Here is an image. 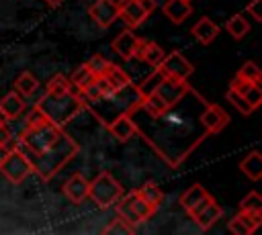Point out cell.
I'll return each instance as SVG.
<instances>
[{
  "mask_svg": "<svg viewBox=\"0 0 262 235\" xmlns=\"http://www.w3.org/2000/svg\"><path fill=\"white\" fill-rule=\"evenodd\" d=\"M207 100L192 86L158 112H145L135 106L129 119L135 125V133L164 159L170 168H178L207 137L209 131L201 121V112Z\"/></svg>",
  "mask_w": 262,
  "mask_h": 235,
  "instance_id": "cell-1",
  "label": "cell"
},
{
  "mask_svg": "<svg viewBox=\"0 0 262 235\" xmlns=\"http://www.w3.org/2000/svg\"><path fill=\"white\" fill-rule=\"evenodd\" d=\"M16 147L41 180H51L78 153V143L63 131V127L43 119L41 114L29 121L16 141Z\"/></svg>",
  "mask_w": 262,
  "mask_h": 235,
  "instance_id": "cell-2",
  "label": "cell"
},
{
  "mask_svg": "<svg viewBox=\"0 0 262 235\" xmlns=\"http://www.w3.org/2000/svg\"><path fill=\"white\" fill-rule=\"evenodd\" d=\"M141 92L137 84H129L121 90H113L108 94H102L94 100H84V108H88L104 127H108L117 116L129 114L139 102H141Z\"/></svg>",
  "mask_w": 262,
  "mask_h": 235,
  "instance_id": "cell-3",
  "label": "cell"
},
{
  "mask_svg": "<svg viewBox=\"0 0 262 235\" xmlns=\"http://www.w3.org/2000/svg\"><path fill=\"white\" fill-rule=\"evenodd\" d=\"M35 108L43 119L63 127L66 123H70L84 108V100H82V96L76 88L74 90H63V92L47 90L37 100Z\"/></svg>",
  "mask_w": 262,
  "mask_h": 235,
  "instance_id": "cell-4",
  "label": "cell"
},
{
  "mask_svg": "<svg viewBox=\"0 0 262 235\" xmlns=\"http://www.w3.org/2000/svg\"><path fill=\"white\" fill-rule=\"evenodd\" d=\"M137 88H139L141 96L156 94L166 104H172L188 90V84H186V80H176V78L168 76L166 72H162L160 67H154V72L141 84H137Z\"/></svg>",
  "mask_w": 262,
  "mask_h": 235,
  "instance_id": "cell-5",
  "label": "cell"
},
{
  "mask_svg": "<svg viewBox=\"0 0 262 235\" xmlns=\"http://www.w3.org/2000/svg\"><path fill=\"white\" fill-rule=\"evenodd\" d=\"M121 196H123V186L108 172H100L92 182H88V198H92V202L98 208L115 206V202Z\"/></svg>",
  "mask_w": 262,
  "mask_h": 235,
  "instance_id": "cell-6",
  "label": "cell"
},
{
  "mask_svg": "<svg viewBox=\"0 0 262 235\" xmlns=\"http://www.w3.org/2000/svg\"><path fill=\"white\" fill-rule=\"evenodd\" d=\"M115 204H117V215H121V217H123L127 223H131V225H139V223L147 221V219L158 210V208L151 206L147 200H143L137 190H133V192H129V194H123Z\"/></svg>",
  "mask_w": 262,
  "mask_h": 235,
  "instance_id": "cell-7",
  "label": "cell"
},
{
  "mask_svg": "<svg viewBox=\"0 0 262 235\" xmlns=\"http://www.w3.org/2000/svg\"><path fill=\"white\" fill-rule=\"evenodd\" d=\"M0 172H2L12 184H20V182L33 172V168H31L29 159L23 155V151H20L18 147H12V149L6 153V157H4V161H2V166H0Z\"/></svg>",
  "mask_w": 262,
  "mask_h": 235,
  "instance_id": "cell-8",
  "label": "cell"
},
{
  "mask_svg": "<svg viewBox=\"0 0 262 235\" xmlns=\"http://www.w3.org/2000/svg\"><path fill=\"white\" fill-rule=\"evenodd\" d=\"M154 8H156V2L154 0H145V2H139V0H121L119 2V16L127 22L129 29H137L151 14Z\"/></svg>",
  "mask_w": 262,
  "mask_h": 235,
  "instance_id": "cell-9",
  "label": "cell"
},
{
  "mask_svg": "<svg viewBox=\"0 0 262 235\" xmlns=\"http://www.w3.org/2000/svg\"><path fill=\"white\" fill-rule=\"evenodd\" d=\"M162 72H166L168 76L176 78V80H188V76L192 74V63L180 53V51H172L168 55H164V59L158 65Z\"/></svg>",
  "mask_w": 262,
  "mask_h": 235,
  "instance_id": "cell-10",
  "label": "cell"
},
{
  "mask_svg": "<svg viewBox=\"0 0 262 235\" xmlns=\"http://www.w3.org/2000/svg\"><path fill=\"white\" fill-rule=\"evenodd\" d=\"M90 16L98 27L108 29L119 18V2H115V0H96L90 6Z\"/></svg>",
  "mask_w": 262,
  "mask_h": 235,
  "instance_id": "cell-11",
  "label": "cell"
},
{
  "mask_svg": "<svg viewBox=\"0 0 262 235\" xmlns=\"http://www.w3.org/2000/svg\"><path fill=\"white\" fill-rule=\"evenodd\" d=\"M201 121L205 125V129L209 131V135H215L219 131L225 129V125L229 123V114L219 106V104H213V102H207L203 112H201Z\"/></svg>",
  "mask_w": 262,
  "mask_h": 235,
  "instance_id": "cell-12",
  "label": "cell"
},
{
  "mask_svg": "<svg viewBox=\"0 0 262 235\" xmlns=\"http://www.w3.org/2000/svg\"><path fill=\"white\" fill-rule=\"evenodd\" d=\"M211 198H213V196H211L201 184H194V186H190V188L180 196V204H182V208H184L190 217H194Z\"/></svg>",
  "mask_w": 262,
  "mask_h": 235,
  "instance_id": "cell-13",
  "label": "cell"
},
{
  "mask_svg": "<svg viewBox=\"0 0 262 235\" xmlns=\"http://www.w3.org/2000/svg\"><path fill=\"white\" fill-rule=\"evenodd\" d=\"M262 223V213H246L239 210L231 221H229V231L233 235H252Z\"/></svg>",
  "mask_w": 262,
  "mask_h": 235,
  "instance_id": "cell-14",
  "label": "cell"
},
{
  "mask_svg": "<svg viewBox=\"0 0 262 235\" xmlns=\"http://www.w3.org/2000/svg\"><path fill=\"white\" fill-rule=\"evenodd\" d=\"M63 194L70 202L74 204H82L88 198V180L82 174H74L68 178V182L63 184Z\"/></svg>",
  "mask_w": 262,
  "mask_h": 235,
  "instance_id": "cell-15",
  "label": "cell"
},
{
  "mask_svg": "<svg viewBox=\"0 0 262 235\" xmlns=\"http://www.w3.org/2000/svg\"><path fill=\"white\" fill-rule=\"evenodd\" d=\"M137 43H139V37L133 35V29H125L113 41V51L123 59H133L137 51Z\"/></svg>",
  "mask_w": 262,
  "mask_h": 235,
  "instance_id": "cell-16",
  "label": "cell"
},
{
  "mask_svg": "<svg viewBox=\"0 0 262 235\" xmlns=\"http://www.w3.org/2000/svg\"><path fill=\"white\" fill-rule=\"evenodd\" d=\"M164 55H166V53H164V49H162L158 43L139 39L137 51H135V57H133V59H139V61H143V63H147V65H151V67H158L160 61L164 59Z\"/></svg>",
  "mask_w": 262,
  "mask_h": 235,
  "instance_id": "cell-17",
  "label": "cell"
},
{
  "mask_svg": "<svg viewBox=\"0 0 262 235\" xmlns=\"http://www.w3.org/2000/svg\"><path fill=\"white\" fill-rule=\"evenodd\" d=\"M229 88H233L235 92H239L254 108H258L260 106V102H262V88H260V84H252V82H246L244 78H239L237 74H235V78L231 80V84H229Z\"/></svg>",
  "mask_w": 262,
  "mask_h": 235,
  "instance_id": "cell-18",
  "label": "cell"
},
{
  "mask_svg": "<svg viewBox=\"0 0 262 235\" xmlns=\"http://www.w3.org/2000/svg\"><path fill=\"white\" fill-rule=\"evenodd\" d=\"M221 215H223V208L215 202V198H211L192 219H194V223L199 225V229H203V231H207V229H211L219 219H221Z\"/></svg>",
  "mask_w": 262,
  "mask_h": 235,
  "instance_id": "cell-19",
  "label": "cell"
},
{
  "mask_svg": "<svg viewBox=\"0 0 262 235\" xmlns=\"http://www.w3.org/2000/svg\"><path fill=\"white\" fill-rule=\"evenodd\" d=\"M219 25L217 22H213L209 16H203L196 25H192V29H190V35L199 41V43H203V45H209L217 35H219Z\"/></svg>",
  "mask_w": 262,
  "mask_h": 235,
  "instance_id": "cell-20",
  "label": "cell"
},
{
  "mask_svg": "<svg viewBox=\"0 0 262 235\" xmlns=\"http://www.w3.org/2000/svg\"><path fill=\"white\" fill-rule=\"evenodd\" d=\"M162 10H164V14H166L172 22H176V25L184 22V20L192 14V6H190V2H186V0H168Z\"/></svg>",
  "mask_w": 262,
  "mask_h": 235,
  "instance_id": "cell-21",
  "label": "cell"
},
{
  "mask_svg": "<svg viewBox=\"0 0 262 235\" xmlns=\"http://www.w3.org/2000/svg\"><path fill=\"white\" fill-rule=\"evenodd\" d=\"M106 129H108V131L113 133V137H115L117 141H121V143L129 141V139L135 135V125H133V121L129 119V114H121V116H117Z\"/></svg>",
  "mask_w": 262,
  "mask_h": 235,
  "instance_id": "cell-22",
  "label": "cell"
},
{
  "mask_svg": "<svg viewBox=\"0 0 262 235\" xmlns=\"http://www.w3.org/2000/svg\"><path fill=\"white\" fill-rule=\"evenodd\" d=\"M23 110H25V100L16 90L8 92L0 100V116H4V119H16Z\"/></svg>",
  "mask_w": 262,
  "mask_h": 235,
  "instance_id": "cell-23",
  "label": "cell"
},
{
  "mask_svg": "<svg viewBox=\"0 0 262 235\" xmlns=\"http://www.w3.org/2000/svg\"><path fill=\"white\" fill-rule=\"evenodd\" d=\"M239 170L250 178V180H254V182H258L260 178H262V155H260V151H250L246 157H242L239 159Z\"/></svg>",
  "mask_w": 262,
  "mask_h": 235,
  "instance_id": "cell-24",
  "label": "cell"
},
{
  "mask_svg": "<svg viewBox=\"0 0 262 235\" xmlns=\"http://www.w3.org/2000/svg\"><path fill=\"white\" fill-rule=\"evenodd\" d=\"M102 78H104L115 90H121V88H125V86L131 84V76H129L125 69H121L119 65H115V63H108V67L104 69Z\"/></svg>",
  "mask_w": 262,
  "mask_h": 235,
  "instance_id": "cell-25",
  "label": "cell"
},
{
  "mask_svg": "<svg viewBox=\"0 0 262 235\" xmlns=\"http://www.w3.org/2000/svg\"><path fill=\"white\" fill-rule=\"evenodd\" d=\"M225 29H227V33H229L233 39H244V37L250 33V22L246 20V16L233 14V16L227 20Z\"/></svg>",
  "mask_w": 262,
  "mask_h": 235,
  "instance_id": "cell-26",
  "label": "cell"
},
{
  "mask_svg": "<svg viewBox=\"0 0 262 235\" xmlns=\"http://www.w3.org/2000/svg\"><path fill=\"white\" fill-rule=\"evenodd\" d=\"M37 86H39V82H37V78L31 72H23L16 78V82H14V88H16V92L20 96H33V92L37 90Z\"/></svg>",
  "mask_w": 262,
  "mask_h": 235,
  "instance_id": "cell-27",
  "label": "cell"
},
{
  "mask_svg": "<svg viewBox=\"0 0 262 235\" xmlns=\"http://www.w3.org/2000/svg\"><path fill=\"white\" fill-rule=\"evenodd\" d=\"M94 78H96V74L90 69V65H88V63H82L80 67H76V69H74V74H72L70 82H72L78 90H82V88H86Z\"/></svg>",
  "mask_w": 262,
  "mask_h": 235,
  "instance_id": "cell-28",
  "label": "cell"
},
{
  "mask_svg": "<svg viewBox=\"0 0 262 235\" xmlns=\"http://www.w3.org/2000/svg\"><path fill=\"white\" fill-rule=\"evenodd\" d=\"M102 233L104 235H111V233H121V235H131V233H135V225H131V223H127L121 215H115L113 219H111V223L102 229Z\"/></svg>",
  "mask_w": 262,
  "mask_h": 235,
  "instance_id": "cell-29",
  "label": "cell"
},
{
  "mask_svg": "<svg viewBox=\"0 0 262 235\" xmlns=\"http://www.w3.org/2000/svg\"><path fill=\"white\" fill-rule=\"evenodd\" d=\"M137 192H139V196L143 198V200H147L151 206H160L162 204V200H164V194H162V190L154 184V182H145L141 188H137Z\"/></svg>",
  "mask_w": 262,
  "mask_h": 235,
  "instance_id": "cell-30",
  "label": "cell"
},
{
  "mask_svg": "<svg viewBox=\"0 0 262 235\" xmlns=\"http://www.w3.org/2000/svg\"><path fill=\"white\" fill-rule=\"evenodd\" d=\"M225 98H227V100L231 102V106H235V108H237L242 114H252V112L256 110V108H254V106H252V104H250V102H248V100H246V98H244L239 92H235L233 88H229V90H227Z\"/></svg>",
  "mask_w": 262,
  "mask_h": 235,
  "instance_id": "cell-31",
  "label": "cell"
},
{
  "mask_svg": "<svg viewBox=\"0 0 262 235\" xmlns=\"http://www.w3.org/2000/svg\"><path fill=\"white\" fill-rule=\"evenodd\" d=\"M237 76H239V78H244L246 82H252V84H260L262 72H260V67H258L254 61H246V63L239 67Z\"/></svg>",
  "mask_w": 262,
  "mask_h": 235,
  "instance_id": "cell-32",
  "label": "cell"
},
{
  "mask_svg": "<svg viewBox=\"0 0 262 235\" xmlns=\"http://www.w3.org/2000/svg\"><path fill=\"white\" fill-rule=\"evenodd\" d=\"M239 210H246V213H262V196L258 192H250L242 198L239 202Z\"/></svg>",
  "mask_w": 262,
  "mask_h": 235,
  "instance_id": "cell-33",
  "label": "cell"
},
{
  "mask_svg": "<svg viewBox=\"0 0 262 235\" xmlns=\"http://www.w3.org/2000/svg\"><path fill=\"white\" fill-rule=\"evenodd\" d=\"M76 86L61 74H57L49 84H47V90H55V92H63V90H74Z\"/></svg>",
  "mask_w": 262,
  "mask_h": 235,
  "instance_id": "cell-34",
  "label": "cell"
},
{
  "mask_svg": "<svg viewBox=\"0 0 262 235\" xmlns=\"http://www.w3.org/2000/svg\"><path fill=\"white\" fill-rule=\"evenodd\" d=\"M108 63H111V61H108L106 57L98 55V53H96V55H92V57H90V61H88L90 69H92L96 76H102V74H104V69L108 67Z\"/></svg>",
  "mask_w": 262,
  "mask_h": 235,
  "instance_id": "cell-35",
  "label": "cell"
},
{
  "mask_svg": "<svg viewBox=\"0 0 262 235\" xmlns=\"http://www.w3.org/2000/svg\"><path fill=\"white\" fill-rule=\"evenodd\" d=\"M260 6H262V0H252V2L246 6V10L252 14L254 20H260V18H262V10H260Z\"/></svg>",
  "mask_w": 262,
  "mask_h": 235,
  "instance_id": "cell-36",
  "label": "cell"
},
{
  "mask_svg": "<svg viewBox=\"0 0 262 235\" xmlns=\"http://www.w3.org/2000/svg\"><path fill=\"white\" fill-rule=\"evenodd\" d=\"M8 143H10V131H8V127L0 121V145H4V147H6Z\"/></svg>",
  "mask_w": 262,
  "mask_h": 235,
  "instance_id": "cell-37",
  "label": "cell"
},
{
  "mask_svg": "<svg viewBox=\"0 0 262 235\" xmlns=\"http://www.w3.org/2000/svg\"><path fill=\"white\" fill-rule=\"evenodd\" d=\"M6 153H8V149H6L4 145H0V166H2V161H4V157H6Z\"/></svg>",
  "mask_w": 262,
  "mask_h": 235,
  "instance_id": "cell-38",
  "label": "cell"
},
{
  "mask_svg": "<svg viewBox=\"0 0 262 235\" xmlns=\"http://www.w3.org/2000/svg\"><path fill=\"white\" fill-rule=\"evenodd\" d=\"M45 2H47L49 6H59V4L63 2V0H45Z\"/></svg>",
  "mask_w": 262,
  "mask_h": 235,
  "instance_id": "cell-39",
  "label": "cell"
},
{
  "mask_svg": "<svg viewBox=\"0 0 262 235\" xmlns=\"http://www.w3.org/2000/svg\"><path fill=\"white\" fill-rule=\"evenodd\" d=\"M139 2H145V0H139Z\"/></svg>",
  "mask_w": 262,
  "mask_h": 235,
  "instance_id": "cell-40",
  "label": "cell"
},
{
  "mask_svg": "<svg viewBox=\"0 0 262 235\" xmlns=\"http://www.w3.org/2000/svg\"><path fill=\"white\" fill-rule=\"evenodd\" d=\"M186 2H190V0H186Z\"/></svg>",
  "mask_w": 262,
  "mask_h": 235,
  "instance_id": "cell-41",
  "label": "cell"
},
{
  "mask_svg": "<svg viewBox=\"0 0 262 235\" xmlns=\"http://www.w3.org/2000/svg\"><path fill=\"white\" fill-rule=\"evenodd\" d=\"M0 121H2V116H0Z\"/></svg>",
  "mask_w": 262,
  "mask_h": 235,
  "instance_id": "cell-42",
  "label": "cell"
}]
</instances>
